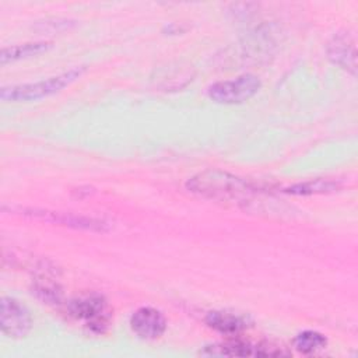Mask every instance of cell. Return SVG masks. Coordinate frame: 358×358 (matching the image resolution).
<instances>
[{"label":"cell","mask_w":358,"mask_h":358,"mask_svg":"<svg viewBox=\"0 0 358 358\" xmlns=\"http://www.w3.org/2000/svg\"><path fill=\"white\" fill-rule=\"evenodd\" d=\"M326 53L331 63L355 76L357 48L354 38L347 32L334 34L326 45Z\"/></svg>","instance_id":"9c48e42d"},{"label":"cell","mask_w":358,"mask_h":358,"mask_svg":"<svg viewBox=\"0 0 358 358\" xmlns=\"http://www.w3.org/2000/svg\"><path fill=\"white\" fill-rule=\"evenodd\" d=\"M130 329L143 340L159 338L166 330V319L152 306H141L130 316Z\"/></svg>","instance_id":"ba28073f"},{"label":"cell","mask_w":358,"mask_h":358,"mask_svg":"<svg viewBox=\"0 0 358 358\" xmlns=\"http://www.w3.org/2000/svg\"><path fill=\"white\" fill-rule=\"evenodd\" d=\"M52 48V42L39 41V42H27L20 45H13L3 48L0 52V62L1 64L13 63L21 59H28L32 56H38Z\"/></svg>","instance_id":"8fae6325"},{"label":"cell","mask_w":358,"mask_h":358,"mask_svg":"<svg viewBox=\"0 0 358 358\" xmlns=\"http://www.w3.org/2000/svg\"><path fill=\"white\" fill-rule=\"evenodd\" d=\"M84 71H85L84 66H77V67H73V69L63 71L57 76L36 81V83L3 87L0 91V98L4 102L38 101V99L50 96L56 92H60L63 88L69 87L71 83H74L77 78H80Z\"/></svg>","instance_id":"7a4b0ae2"},{"label":"cell","mask_w":358,"mask_h":358,"mask_svg":"<svg viewBox=\"0 0 358 358\" xmlns=\"http://www.w3.org/2000/svg\"><path fill=\"white\" fill-rule=\"evenodd\" d=\"M32 294H35V296L39 301H42L43 303H48V305H59L62 302V296H63L59 282L45 274L39 275L34 280Z\"/></svg>","instance_id":"4fadbf2b"},{"label":"cell","mask_w":358,"mask_h":358,"mask_svg":"<svg viewBox=\"0 0 358 358\" xmlns=\"http://www.w3.org/2000/svg\"><path fill=\"white\" fill-rule=\"evenodd\" d=\"M327 345V338L316 330H303L294 338V347L302 354H313Z\"/></svg>","instance_id":"5bb4252c"},{"label":"cell","mask_w":358,"mask_h":358,"mask_svg":"<svg viewBox=\"0 0 358 358\" xmlns=\"http://www.w3.org/2000/svg\"><path fill=\"white\" fill-rule=\"evenodd\" d=\"M201 355L208 357H278L289 355L282 347H277L270 343H249L243 340H228L222 343L208 344L200 350Z\"/></svg>","instance_id":"8992f818"},{"label":"cell","mask_w":358,"mask_h":358,"mask_svg":"<svg viewBox=\"0 0 358 358\" xmlns=\"http://www.w3.org/2000/svg\"><path fill=\"white\" fill-rule=\"evenodd\" d=\"M3 211H10L13 214H18L27 218H35L45 222H50L55 225H63L74 229H84L92 232H106L110 229V224L103 218L78 215L73 213H62L53 211L46 208H36V207H6L3 206Z\"/></svg>","instance_id":"3957f363"},{"label":"cell","mask_w":358,"mask_h":358,"mask_svg":"<svg viewBox=\"0 0 358 358\" xmlns=\"http://www.w3.org/2000/svg\"><path fill=\"white\" fill-rule=\"evenodd\" d=\"M262 88V81L252 73L241 74L231 80H221L207 88L211 101L221 105H238L253 98Z\"/></svg>","instance_id":"277c9868"},{"label":"cell","mask_w":358,"mask_h":358,"mask_svg":"<svg viewBox=\"0 0 358 358\" xmlns=\"http://www.w3.org/2000/svg\"><path fill=\"white\" fill-rule=\"evenodd\" d=\"M341 185L333 179H310L306 182H299L285 187L282 192L292 196H313V194H327L337 192Z\"/></svg>","instance_id":"7c38bea8"},{"label":"cell","mask_w":358,"mask_h":358,"mask_svg":"<svg viewBox=\"0 0 358 358\" xmlns=\"http://www.w3.org/2000/svg\"><path fill=\"white\" fill-rule=\"evenodd\" d=\"M67 312L73 319L84 322L94 333H103L110 322L108 302L99 294H90L69 301Z\"/></svg>","instance_id":"5b68a950"},{"label":"cell","mask_w":358,"mask_h":358,"mask_svg":"<svg viewBox=\"0 0 358 358\" xmlns=\"http://www.w3.org/2000/svg\"><path fill=\"white\" fill-rule=\"evenodd\" d=\"M204 322L210 329L227 336L239 334L250 326L246 316L228 310H211L207 313Z\"/></svg>","instance_id":"30bf717a"},{"label":"cell","mask_w":358,"mask_h":358,"mask_svg":"<svg viewBox=\"0 0 358 358\" xmlns=\"http://www.w3.org/2000/svg\"><path fill=\"white\" fill-rule=\"evenodd\" d=\"M185 187L197 196L211 200H246L259 189L249 180L220 169H206L189 178Z\"/></svg>","instance_id":"6da1fadb"},{"label":"cell","mask_w":358,"mask_h":358,"mask_svg":"<svg viewBox=\"0 0 358 358\" xmlns=\"http://www.w3.org/2000/svg\"><path fill=\"white\" fill-rule=\"evenodd\" d=\"M29 309L17 298L3 296L0 302V329L8 338H24L32 329Z\"/></svg>","instance_id":"52a82bcc"}]
</instances>
